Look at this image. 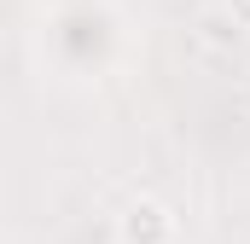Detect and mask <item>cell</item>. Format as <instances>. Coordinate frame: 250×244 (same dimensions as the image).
Wrapping results in <instances>:
<instances>
[{"instance_id": "1", "label": "cell", "mask_w": 250, "mask_h": 244, "mask_svg": "<svg viewBox=\"0 0 250 244\" xmlns=\"http://www.w3.org/2000/svg\"><path fill=\"white\" fill-rule=\"evenodd\" d=\"M175 233H181V221L157 198H134L123 209V221H117V239L123 244H175Z\"/></svg>"}, {"instance_id": "2", "label": "cell", "mask_w": 250, "mask_h": 244, "mask_svg": "<svg viewBox=\"0 0 250 244\" xmlns=\"http://www.w3.org/2000/svg\"><path fill=\"white\" fill-rule=\"evenodd\" d=\"M227 18H233L239 29H250V0H227Z\"/></svg>"}]
</instances>
